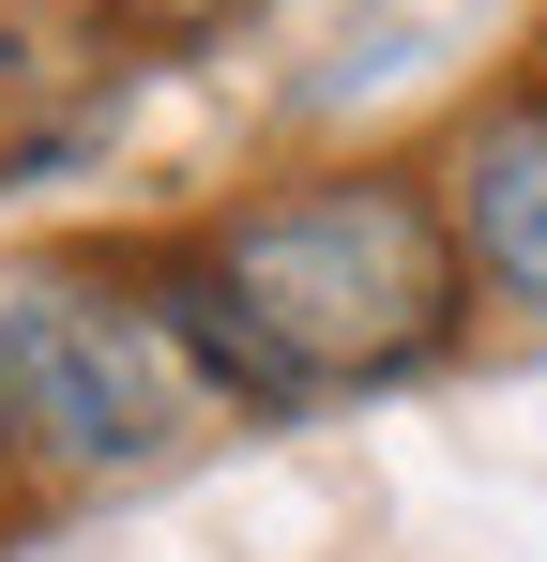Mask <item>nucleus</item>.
<instances>
[{
	"instance_id": "5",
	"label": "nucleus",
	"mask_w": 547,
	"mask_h": 562,
	"mask_svg": "<svg viewBox=\"0 0 547 562\" xmlns=\"http://www.w3.org/2000/svg\"><path fill=\"white\" fill-rule=\"evenodd\" d=\"M62 15H77V31H107V46L153 77V61H213V46H228L259 0H62Z\"/></svg>"
},
{
	"instance_id": "2",
	"label": "nucleus",
	"mask_w": 547,
	"mask_h": 562,
	"mask_svg": "<svg viewBox=\"0 0 547 562\" xmlns=\"http://www.w3.org/2000/svg\"><path fill=\"white\" fill-rule=\"evenodd\" d=\"M0 411H15V457L62 486H137L228 426V395L137 244H62V259L0 274Z\"/></svg>"
},
{
	"instance_id": "4",
	"label": "nucleus",
	"mask_w": 547,
	"mask_h": 562,
	"mask_svg": "<svg viewBox=\"0 0 547 562\" xmlns=\"http://www.w3.org/2000/svg\"><path fill=\"white\" fill-rule=\"evenodd\" d=\"M122 92H137V61L77 31V15H15L0 0V198L31 183H77L91 153L122 137Z\"/></svg>"
},
{
	"instance_id": "1",
	"label": "nucleus",
	"mask_w": 547,
	"mask_h": 562,
	"mask_svg": "<svg viewBox=\"0 0 547 562\" xmlns=\"http://www.w3.org/2000/svg\"><path fill=\"white\" fill-rule=\"evenodd\" d=\"M153 289L182 304L198 366L228 411L304 426V411H350L395 380H442L471 335V259L442 228V183L395 168V153H335V168H289V183L213 198L198 228L137 244Z\"/></svg>"
},
{
	"instance_id": "6",
	"label": "nucleus",
	"mask_w": 547,
	"mask_h": 562,
	"mask_svg": "<svg viewBox=\"0 0 547 562\" xmlns=\"http://www.w3.org/2000/svg\"><path fill=\"white\" fill-rule=\"evenodd\" d=\"M0 471H31V457H15V411H0Z\"/></svg>"
},
{
	"instance_id": "3",
	"label": "nucleus",
	"mask_w": 547,
	"mask_h": 562,
	"mask_svg": "<svg viewBox=\"0 0 547 562\" xmlns=\"http://www.w3.org/2000/svg\"><path fill=\"white\" fill-rule=\"evenodd\" d=\"M426 183H442V228H456V259H471V304L547 319V77L471 92Z\"/></svg>"
}]
</instances>
